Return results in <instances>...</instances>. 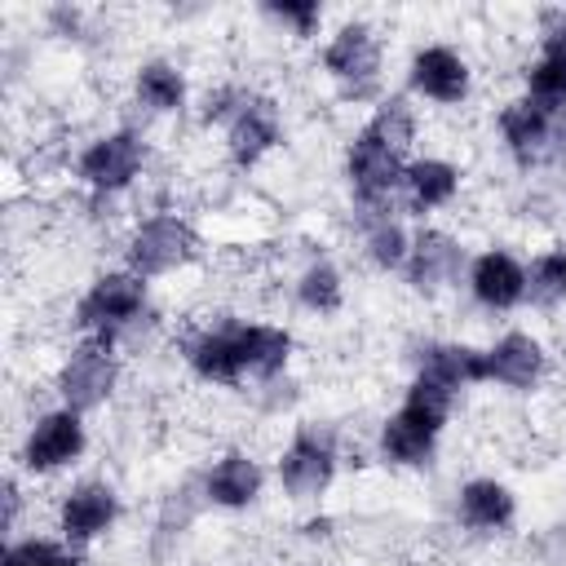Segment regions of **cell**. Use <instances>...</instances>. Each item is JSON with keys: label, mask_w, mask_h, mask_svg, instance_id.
I'll list each match as a JSON object with an SVG mask.
<instances>
[{"label": "cell", "mask_w": 566, "mask_h": 566, "mask_svg": "<svg viewBox=\"0 0 566 566\" xmlns=\"http://www.w3.org/2000/svg\"><path fill=\"white\" fill-rule=\"evenodd\" d=\"M292 358V332L274 323H217L186 340V363L208 385H239L248 376L274 380Z\"/></svg>", "instance_id": "1"}, {"label": "cell", "mask_w": 566, "mask_h": 566, "mask_svg": "<svg viewBox=\"0 0 566 566\" xmlns=\"http://www.w3.org/2000/svg\"><path fill=\"white\" fill-rule=\"evenodd\" d=\"M451 402H455V389L416 371V380L407 385L402 407L380 424V460H389L398 469L429 464L433 447H438V433L451 416Z\"/></svg>", "instance_id": "2"}, {"label": "cell", "mask_w": 566, "mask_h": 566, "mask_svg": "<svg viewBox=\"0 0 566 566\" xmlns=\"http://www.w3.org/2000/svg\"><path fill=\"white\" fill-rule=\"evenodd\" d=\"M345 177H349V190H354V203H358L363 226L394 217L398 190H407V164H402V155L394 146H385L371 128H358L354 133V142L345 150Z\"/></svg>", "instance_id": "3"}, {"label": "cell", "mask_w": 566, "mask_h": 566, "mask_svg": "<svg viewBox=\"0 0 566 566\" xmlns=\"http://www.w3.org/2000/svg\"><path fill=\"white\" fill-rule=\"evenodd\" d=\"M500 137L522 168H544L566 159V106H544L535 97H513L500 111Z\"/></svg>", "instance_id": "4"}, {"label": "cell", "mask_w": 566, "mask_h": 566, "mask_svg": "<svg viewBox=\"0 0 566 566\" xmlns=\"http://www.w3.org/2000/svg\"><path fill=\"white\" fill-rule=\"evenodd\" d=\"M142 305H146V279L133 270H106L75 301V327L84 336H111L115 340L128 323H137Z\"/></svg>", "instance_id": "5"}, {"label": "cell", "mask_w": 566, "mask_h": 566, "mask_svg": "<svg viewBox=\"0 0 566 566\" xmlns=\"http://www.w3.org/2000/svg\"><path fill=\"white\" fill-rule=\"evenodd\" d=\"M115 385H119V354L111 336H84L71 349V358L57 367V394H62V407L71 411L102 407Z\"/></svg>", "instance_id": "6"}, {"label": "cell", "mask_w": 566, "mask_h": 566, "mask_svg": "<svg viewBox=\"0 0 566 566\" xmlns=\"http://www.w3.org/2000/svg\"><path fill=\"white\" fill-rule=\"evenodd\" d=\"M199 252V234L186 217L177 212H159V217H146L133 226L128 243H124V256H128V270L142 274V279H155V274H168L177 265H186L190 256Z\"/></svg>", "instance_id": "7"}, {"label": "cell", "mask_w": 566, "mask_h": 566, "mask_svg": "<svg viewBox=\"0 0 566 566\" xmlns=\"http://www.w3.org/2000/svg\"><path fill=\"white\" fill-rule=\"evenodd\" d=\"M142 164H146L142 133L115 128V133H102L97 142L84 146V155L75 159V177L88 190H97V195H115V190L133 186V177L142 172Z\"/></svg>", "instance_id": "8"}, {"label": "cell", "mask_w": 566, "mask_h": 566, "mask_svg": "<svg viewBox=\"0 0 566 566\" xmlns=\"http://www.w3.org/2000/svg\"><path fill=\"white\" fill-rule=\"evenodd\" d=\"M323 66L336 84H345L349 97H363L380 80V40L367 22H345L323 49Z\"/></svg>", "instance_id": "9"}, {"label": "cell", "mask_w": 566, "mask_h": 566, "mask_svg": "<svg viewBox=\"0 0 566 566\" xmlns=\"http://www.w3.org/2000/svg\"><path fill=\"white\" fill-rule=\"evenodd\" d=\"M84 420L80 411L71 407H57V411H44L31 420L27 429V442H22V464L31 473H57L66 464H75L84 455Z\"/></svg>", "instance_id": "10"}, {"label": "cell", "mask_w": 566, "mask_h": 566, "mask_svg": "<svg viewBox=\"0 0 566 566\" xmlns=\"http://www.w3.org/2000/svg\"><path fill=\"white\" fill-rule=\"evenodd\" d=\"M336 473V447H332V433L305 424L296 429V438L287 442V451L279 455V482L292 500H314L318 491H327Z\"/></svg>", "instance_id": "11"}, {"label": "cell", "mask_w": 566, "mask_h": 566, "mask_svg": "<svg viewBox=\"0 0 566 566\" xmlns=\"http://www.w3.org/2000/svg\"><path fill=\"white\" fill-rule=\"evenodd\" d=\"M119 517V495L106 482H80L62 495L57 504V531L66 544H88L97 535H106Z\"/></svg>", "instance_id": "12"}, {"label": "cell", "mask_w": 566, "mask_h": 566, "mask_svg": "<svg viewBox=\"0 0 566 566\" xmlns=\"http://www.w3.org/2000/svg\"><path fill=\"white\" fill-rule=\"evenodd\" d=\"M526 97L566 106V9L539 13V57L526 66Z\"/></svg>", "instance_id": "13"}, {"label": "cell", "mask_w": 566, "mask_h": 566, "mask_svg": "<svg viewBox=\"0 0 566 566\" xmlns=\"http://www.w3.org/2000/svg\"><path fill=\"white\" fill-rule=\"evenodd\" d=\"M407 80L420 97L438 102V106H455L469 97V62L447 49V44H424L416 49L411 66H407Z\"/></svg>", "instance_id": "14"}, {"label": "cell", "mask_w": 566, "mask_h": 566, "mask_svg": "<svg viewBox=\"0 0 566 566\" xmlns=\"http://www.w3.org/2000/svg\"><path fill=\"white\" fill-rule=\"evenodd\" d=\"M279 137H283V124H279V106L270 102V97H248L239 111H234V119L226 124V146H230V155H234V164H256L261 155H270L274 146H279Z\"/></svg>", "instance_id": "15"}, {"label": "cell", "mask_w": 566, "mask_h": 566, "mask_svg": "<svg viewBox=\"0 0 566 566\" xmlns=\"http://www.w3.org/2000/svg\"><path fill=\"white\" fill-rule=\"evenodd\" d=\"M460 261H464V252H460V243L451 239V234H442V230H420L416 239H411V256H407V283L416 287V292H424V296H433V292H442L455 274H460Z\"/></svg>", "instance_id": "16"}, {"label": "cell", "mask_w": 566, "mask_h": 566, "mask_svg": "<svg viewBox=\"0 0 566 566\" xmlns=\"http://www.w3.org/2000/svg\"><path fill=\"white\" fill-rule=\"evenodd\" d=\"M469 292H473V301L486 305V310H513L517 301H526V270H522L509 252L491 248V252H482V256L473 261V270H469Z\"/></svg>", "instance_id": "17"}, {"label": "cell", "mask_w": 566, "mask_h": 566, "mask_svg": "<svg viewBox=\"0 0 566 566\" xmlns=\"http://www.w3.org/2000/svg\"><path fill=\"white\" fill-rule=\"evenodd\" d=\"M544 345L526 332H509L486 349V380L504 389H531L544 376Z\"/></svg>", "instance_id": "18"}, {"label": "cell", "mask_w": 566, "mask_h": 566, "mask_svg": "<svg viewBox=\"0 0 566 566\" xmlns=\"http://www.w3.org/2000/svg\"><path fill=\"white\" fill-rule=\"evenodd\" d=\"M261 482H265V473H261V464H256L248 451H226V455L208 469L203 495H208L217 509H248V504L261 495Z\"/></svg>", "instance_id": "19"}, {"label": "cell", "mask_w": 566, "mask_h": 566, "mask_svg": "<svg viewBox=\"0 0 566 566\" xmlns=\"http://www.w3.org/2000/svg\"><path fill=\"white\" fill-rule=\"evenodd\" d=\"M455 513H460V522H464L469 531L495 535V531H504V526L513 522L517 500H513V491H509L504 482H495V478H473V482L460 486Z\"/></svg>", "instance_id": "20"}, {"label": "cell", "mask_w": 566, "mask_h": 566, "mask_svg": "<svg viewBox=\"0 0 566 566\" xmlns=\"http://www.w3.org/2000/svg\"><path fill=\"white\" fill-rule=\"evenodd\" d=\"M420 376L442 380L447 389H464V385H482L486 380V349L460 345V340H433L420 349Z\"/></svg>", "instance_id": "21"}, {"label": "cell", "mask_w": 566, "mask_h": 566, "mask_svg": "<svg viewBox=\"0 0 566 566\" xmlns=\"http://www.w3.org/2000/svg\"><path fill=\"white\" fill-rule=\"evenodd\" d=\"M133 97L150 115H177L186 106V75H181V66L168 62V57L142 62L137 75H133Z\"/></svg>", "instance_id": "22"}, {"label": "cell", "mask_w": 566, "mask_h": 566, "mask_svg": "<svg viewBox=\"0 0 566 566\" xmlns=\"http://www.w3.org/2000/svg\"><path fill=\"white\" fill-rule=\"evenodd\" d=\"M460 190V168L438 159V155H424L416 164H407V203L416 212H429V208H447Z\"/></svg>", "instance_id": "23"}, {"label": "cell", "mask_w": 566, "mask_h": 566, "mask_svg": "<svg viewBox=\"0 0 566 566\" xmlns=\"http://www.w3.org/2000/svg\"><path fill=\"white\" fill-rule=\"evenodd\" d=\"M526 296H531V305H544V310L566 301V248H548V252H539L531 261Z\"/></svg>", "instance_id": "24"}, {"label": "cell", "mask_w": 566, "mask_h": 566, "mask_svg": "<svg viewBox=\"0 0 566 566\" xmlns=\"http://www.w3.org/2000/svg\"><path fill=\"white\" fill-rule=\"evenodd\" d=\"M340 296H345V283H340V270L332 261H314L305 265V274L296 279V301L314 314H332L340 310Z\"/></svg>", "instance_id": "25"}, {"label": "cell", "mask_w": 566, "mask_h": 566, "mask_svg": "<svg viewBox=\"0 0 566 566\" xmlns=\"http://www.w3.org/2000/svg\"><path fill=\"white\" fill-rule=\"evenodd\" d=\"M363 128H371L385 146H394L398 155L411 146V137H416V115H411V106L402 102V97H385L380 106H376V115L363 124Z\"/></svg>", "instance_id": "26"}, {"label": "cell", "mask_w": 566, "mask_h": 566, "mask_svg": "<svg viewBox=\"0 0 566 566\" xmlns=\"http://www.w3.org/2000/svg\"><path fill=\"white\" fill-rule=\"evenodd\" d=\"M367 256H371L380 270H398V265H407V256H411V239H407V230H402L394 217L371 221V226H367Z\"/></svg>", "instance_id": "27"}, {"label": "cell", "mask_w": 566, "mask_h": 566, "mask_svg": "<svg viewBox=\"0 0 566 566\" xmlns=\"http://www.w3.org/2000/svg\"><path fill=\"white\" fill-rule=\"evenodd\" d=\"M0 566H84L66 544H53V539H18L4 548V562Z\"/></svg>", "instance_id": "28"}, {"label": "cell", "mask_w": 566, "mask_h": 566, "mask_svg": "<svg viewBox=\"0 0 566 566\" xmlns=\"http://www.w3.org/2000/svg\"><path fill=\"white\" fill-rule=\"evenodd\" d=\"M270 22H279V27H287L292 35H314L318 31V22H323V4L318 0H274V4H265L261 9Z\"/></svg>", "instance_id": "29"}]
</instances>
